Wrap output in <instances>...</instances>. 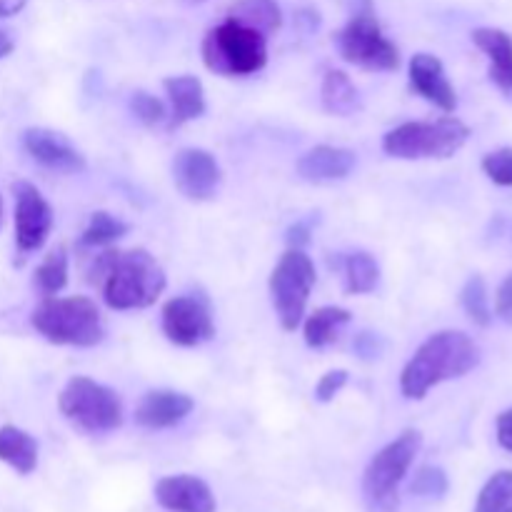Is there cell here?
Listing matches in <instances>:
<instances>
[{"label": "cell", "mask_w": 512, "mask_h": 512, "mask_svg": "<svg viewBox=\"0 0 512 512\" xmlns=\"http://www.w3.org/2000/svg\"><path fill=\"white\" fill-rule=\"evenodd\" d=\"M163 88L170 100L168 128H180V125L198 120L205 115V88L195 75H173L163 80Z\"/></svg>", "instance_id": "ac0fdd59"}, {"label": "cell", "mask_w": 512, "mask_h": 512, "mask_svg": "<svg viewBox=\"0 0 512 512\" xmlns=\"http://www.w3.org/2000/svg\"><path fill=\"white\" fill-rule=\"evenodd\" d=\"M338 50L343 60L370 73H390L400 65L398 45L385 38L378 18L370 10L348 20L338 33Z\"/></svg>", "instance_id": "9c48e42d"}, {"label": "cell", "mask_w": 512, "mask_h": 512, "mask_svg": "<svg viewBox=\"0 0 512 512\" xmlns=\"http://www.w3.org/2000/svg\"><path fill=\"white\" fill-rule=\"evenodd\" d=\"M420 445H423V435L418 430H405L370 460L363 475V490L375 510L393 512L398 508V488L408 475L410 465L415 463Z\"/></svg>", "instance_id": "52a82bcc"}, {"label": "cell", "mask_w": 512, "mask_h": 512, "mask_svg": "<svg viewBox=\"0 0 512 512\" xmlns=\"http://www.w3.org/2000/svg\"><path fill=\"white\" fill-rule=\"evenodd\" d=\"M0 220H3V198H0Z\"/></svg>", "instance_id": "f35d334b"}, {"label": "cell", "mask_w": 512, "mask_h": 512, "mask_svg": "<svg viewBox=\"0 0 512 512\" xmlns=\"http://www.w3.org/2000/svg\"><path fill=\"white\" fill-rule=\"evenodd\" d=\"M220 165L215 155L203 148H183L173 160V183L183 198L193 203L213 200L220 188Z\"/></svg>", "instance_id": "7c38bea8"}, {"label": "cell", "mask_w": 512, "mask_h": 512, "mask_svg": "<svg viewBox=\"0 0 512 512\" xmlns=\"http://www.w3.org/2000/svg\"><path fill=\"white\" fill-rule=\"evenodd\" d=\"M68 268V250H65V245H58V248L50 250V253L45 255L43 263L35 270V288H38L45 298L58 295L60 290L68 285Z\"/></svg>", "instance_id": "d4e9b609"}, {"label": "cell", "mask_w": 512, "mask_h": 512, "mask_svg": "<svg viewBox=\"0 0 512 512\" xmlns=\"http://www.w3.org/2000/svg\"><path fill=\"white\" fill-rule=\"evenodd\" d=\"M408 75H410V88H413V93H418L420 98L433 103L435 108H440L443 113H453V110L458 108V93H455L453 83L448 80L445 65L438 55H430V53L413 55Z\"/></svg>", "instance_id": "5bb4252c"}, {"label": "cell", "mask_w": 512, "mask_h": 512, "mask_svg": "<svg viewBox=\"0 0 512 512\" xmlns=\"http://www.w3.org/2000/svg\"><path fill=\"white\" fill-rule=\"evenodd\" d=\"M23 148L35 163L55 173H83L85 155L65 138L50 128H28L23 133Z\"/></svg>", "instance_id": "4fadbf2b"}, {"label": "cell", "mask_w": 512, "mask_h": 512, "mask_svg": "<svg viewBox=\"0 0 512 512\" xmlns=\"http://www.w3.org/2000/svg\"><path fill=\"white\" fill-rule=\"evenodd\" d=\"M315 285V265L300 248H290L280 255L270 273V298L283 330L293 333L303 323L310 293Z\"/></svg>", "instance_id": "ba28073f"}, {"label": "cell", "mask_w": 512, "mask_h": 512, "mask_svg": "<svg viewBox=\"0 0 512 512\" xmlns=\"http://www.w3.org/2000/svg\"><path fill=\"white\" fill-rule=\"evenodd\" d=\"M495 430H498V443L500 448L512 453V408L505 410V413L498 415V423H495Z\"/></svg>", "instance_id": "e575fe53"}, {"label": "cell", "mask_w": 512, "mask_h": 512, "mask_svg": "<svg viewBox=\"0 0 512 512\" xmlns=\"http://www.w3.org/2000/svg\"><path fill=\"white\" fill-rule=\"evenodd\" d=\"M130 113H133L140 123L148 125V128L163 125L165 120H168V110H165L163 100L145 93V90H135V93L130 95Z\"/></svg>", "instance_id": "f546056e"}, {"label": "cell", "mask_w": 512, "mask_h": 512, "mask_svg": "<svg viewBox=\"0 0 512 512\" xmlns=\"http://www.w3.org/2000/svg\"><path fill=\"white\" fill-rule=\"evenodd\" d=\"M28 0H0V18H10V15H18L25 8Z\"/></svg>", "instance_id": "8d00e7d4"}, {"label": "cell", "mask_w": 512, "mask_h": 512, "mask_svg": "<svg viewBox=\"0 0 512 512\" xmlns=\"http://www.w3.org/2000/svg\"><path fill=\"white\" fill-rule=\"evenodd\" d=\"M475 512H512V470H500L485 483Z\"/></svg>", "instance_id": "4316f807"}, {"label": "cell", "mask_w": 512, "mask_h": 512, "mask_svg": "<svg viewBox=\"0 0 512 512\" xmlns=\"http://www.w3.org/2000/svg\"><path fill=\"white\" fill-rule=\"evenodd\" d=\"M355 350L360 353V358L373 360L383 353V343H380L373 333H363L358 340H355Z\"/></svg>", "instance_id": "836d02e7"}, {"label": "cell", "mask_w": 512, "mask_h": 512, "mask_svg": "<svg viewBox=\"0 0 512 512\" xmlns=\"http://www.w3.org/2000/svg\"><path fill=\"white\" fill-rule=\"evenodd\" d=\"M460 303H463V310L468 313V318L473 320L480 328H488L493 323V315H490L488 305V285L480 275H473V278L465 283L463 293H460Z\"/></svg>", "instance_id": "83f0119b"}, {"label": "cell", "mask_w": 512, "mask_h": 512, "mask_svg": "<svg viewBox=\"0 0 512 512\" xmlns=\"http://www.w3.org/2000/svg\"><path fill=\"white\" fill-rule=\"evenodd\" d=\"M195 3H205V0H195Z\"/></svg>", "instance_id": "ab89813d"}, {"label": "cell", "mask_w": 512, "mask_h": 512, "mask_svg": "<svg viewBox=\"0 0 512 512\" xmlns=\"http://www.w3.org/2000/svg\"><path fill=\"white\" fill-rule=\"evenodd\" d=\"M380 265L370 253H350L345 258V288L350 295H368L378 288Z\"/></svg>", "instance_id": "cb8c5ba5"}, {"label": "cell", "mask_w": 512, "mask_h": 512, "mask_svg": "<svg viewBox=\"0 0 512 512\" xmlns=\"http://www.w3.org/2000/svg\"><path fill=\"white\" fill-rule=\"evenodd\" d=\"M163 333L180 348H195L215 338L213 310L200 295H178L163 305Z\"/></svg>", "instance_id": "30bf717a"}, {"label": "cell", "mask_w": 512, "mask_h": 512, "mask_svg": "<svg viewBox=\"0 0 512 512\" xmlns=\"http://www.w3.org/2000/svg\"><path fill=\"white\" fill-rule=\"evenodd\" d=\"M350 310L338 308V305H325V308H318L315 313L308 315L303 325V338L308 348H325V345L335 343L340 335V330L350 323Z\"/></svg>", "instance_id": "7402d4cb"}, {"label": "cell", "mask_w": 512, "mask_h": 512, "mask_svg": "<svg viewBox=\"0 0 512 512\" xmlns=\"http://www.w3.org/2000/svg\"><path fill=\"white\" fill-rule=\"evenodd\" d=\"M473 43L488 55L490 78L503 93H512V38L500 28L473 30Z\"/></svg>", "instance_id": "d6986e66"}, {"label": "cell", "mask_w": 512, "mask_h": 512, "mask_svg": "<svg viewBox=\"0 0 512 512\" xmlns=\"http://www.w3.org/2000/svg\"><path fill=\"white\" fill-rule=\"evenodd\" d=\"M450 483L448 475H445L443 468H435V465H425L415 473L413 485H410V493L418 495V498H430L440 500L445 493H448Z\"/></svg>", "instance_id": "f1b7e54d"}, {"label": "cell", "mask_w": 512, "mask_h": 512, "mask_svg": "<svg viewBox=\"0 0 512 512\" xmlns=\"http://www.w3.org/2000/svg\"><path fill=\"white\" fill-rule=\"evenodd\" d=\"M15 195V245L20 253L40 250L53 230V208L33 183H13Z\"/></svg>", "instance_id": "8fae6325"}, {"label": "cell", "mask_w": 512, "mask_h": 512, "mask_svg": "<svg viewBox=\"0 0 512 512\" xmlns=\"http://www.w3.org/2000/svg\"><path fill=\"white\" fill-rule=\"evenodd\" d=\"M13 48H15L13 35H10L8 30H5V28H0V60H3L5 55L13 53Z\"/></svg>", "instance_id": "74e56055"}, {"label": "cell", "mask_w": 512, "mask_h": 512, "mask_svg": "<svg viewBox=\"0 0 512 512\" xmlns=\"http://www.w3.org/2000/svg\"><path fill=\"white\" fill-rule=\"evenodd\" d=\"M348 385V370H330L315 385V400L318 403H330L340 395V390Z\"/></svg>", "instance_id": "1f68e13d"}, {"label": "cell", "mask_w": 512, "mask_h": 512, "mask_svg": "<svg viewBox=\"0 0 512 512\" xmlns=\"http://www.w3.org/2000/svg\"><path fill=\"white\" fill-rule=\"evenodd\" d=\"M30 325L53 345L93 348L105 338L98 305L85 295L45 298L30 315Z\"/></svg>", "instance_id": "3957f363"}, {"label": "cell", "mask_w": 512, "mask_h": 512, "mask_svg": "<svg viewBox=\"0 0 512 512\" xmlns=\"http://www.w3.org/2000/svg\"><path fill=\"white\" fill-rule=\"evenodd\" d=\"M0 460L20 475H30L38 468V443L33 435L15 425L0 428Z\"/></svg>", "instance_id": "ffe728a7"}, {"label": "cell", "mask_w": 512, "mask_h": 512, "mask_svg": "<svg viewBox=\"0 0 512 512\" xmlns=\"http://www.w3.org/2000/svg\"><path fill=\"white\" fill-rule=\"evenodd\" d=\"M288 243H290V248L303 250V245L308 243V225L305 223L293 225V228L288 230Z\"/></svg>", "instance_id": "d590c367"}, {"label": "cell", "mask_w": 512, "mask_h": 512, "mask_svg": "<svg viewBox=\"0 0 512 512\" xmlns=\"http://www.w3.org/2000/svg\"><path fill=\"white\" fill-rule=\"evenodd\" d=\"M155 500L170 512H215V495L195 475H168L155 483Z\"/></svg>", "instance_id": "9a60e30c"}, {"label": "cell", "mask_w": 512, "mask_h": 512, "mask_svg": "<svg viewBox=\"0 0 512 512\" xmlns=\"http://www.w3.org/2000/svg\"><path fill=\"white\" fill-rule=\"evenodd\" d=\"M228 18L238 20V23L255 28L258 33L275 35L283 25V13H280L278 0H235L230 8Z\"/></svg>", "instance_id": "603a6c76"}, {"label": "cell", "mask_w": 512, "mask_h": 512, "mask_svg": "<svg viewBox=\"0 0 512 512\" xmlns=\"http://www.w3.org/2000/svg\"><path fill=\"white\" fill-rule=\"evenodd\" d=\"M480 348L460 330L430 335L400 373V393L408 400H423L435 385L458 380L478 368Z\"/></svg>", "instance_id": "7a4b0ae2"}, {"label": "cell", "mask_w": 512, "mask_h": 512, "mask_svg": "<svg viewBox=\"0 0 512 512\" xmlns=\"http://www.w3.org/2000/svg\"><path fill=\"white\" fill-rule=\"evenodd\" d=\"M470 138V128L460 118L445 115L438 120L403 123L385 133L383 150L400 160H445L453 158Z\"/></svg>", "instance_id": "5b68a950"}, {"label": "cell", "mask_w": 512, "mask_h": 512, "mask_svg": "<svg viewBox=\"0 0 512 512\" xmlns=\"http://www.w3.org/2000/svg\"><path fill=\"white\" fill-rule=\"evenodd\" d=\"M88 280L103 293L110 310H143L163 295L168 278L148 250H110L95 255Z\"/></svg>", "instance_id": "6da1fadb"}, {"label": "cell", "mask_w": 512, "mask_h": 512, "mask_svg": "<svg viewBox=\"0 0 512 512\" xmlns=\"http://www.w3.org/2000/svg\"><path fill=\"white\" fill-rule=\"evenodd\" d=\"M125 233H128V225L123 220L105 213V210H98V213L90 215L88 228L80 235V245L83 248H110L120 238H125Z\"/></svg>", "instance_id": "484cf974"}, {"label": "cell", "mask_w": 512, "mask_h": 512, "mask_svg": "<svg viewBox=\"0 0 512 512\" xmlns=\"http://www.w3.org/2000/svg\"><path fill=\"white\" fill-rule=\"evenodd\" d=\"M320 100H323V108L330 115H340V118H348V115L358 113L363 108L358 88H355L350 75L343 73V70H328L325 73L323 88H320Z\"/></svg>", "instance_id": "44dd1931"}, {"label": "cell", "mask_w": 512, "mask_h": 512, "mask_svg": "<svg viewBox=\"0 0 512 512\" xmlns=\"http://www.w3.org/2000/svg\"><path fill=\"white\" fill-rule=\"evenodd\" d=\"M193 410V398L178 390H150L135 408V423L148 430H165L183 423Z\"/></svg>", "instance_id": "2e32d148"}, {"label": "cell", "mask_w": 512, "mask_h": 512, "mask_svg": "<svg viewBox=\"0 0 512 512\" xmlns=\"http://www.w3.org/2000/svg\"><path fill=\"white\" fill-rule=\"evenodd\" d=\"M203 63L210 73L225 78H243L265 68L268 63V38L255 28L228 18L215 25L203 38Z\"/></svg>", "instance_id": "277c9868"}, {"label": "cell", "mask_w": 512, "mask_h": 512, "mask_svg": "<svg viewBox=\"0 0 512 512\" xmlns=\"http://www.w3.org/2000/svg\"><path fill=\"white\" fill-rule=\"evenodd\" d=\"M298 175L308 183H335L353 173L355 153L335 145H315L298 158Z\"/></svg>", "instance_id": "e0dca14e"}, {"label": "cell", "mask_w": 512, "mask_h": 512, "mask_svg": "<svg viewBox=\"0 0 512 512\" xmlns=\"http://www.w3.org/2000/svg\"><path fill=\"white\" fill-rule=\"evenodd\" d=\"M58 408L68 423L85 433H110L123 425V403L108 385L75 375L58 395Z\"/></svg>", "instance_id": "8992f818"}, {"label": "cell", "mask_w": 512, "mask_h": 512, "mask_svg": "<svg viewBox=\"0 0 512 512\" xmlns=\"http://www.w3.org/2000/svg\"><path fill=\"white\" fill-rule=\"evenodd\" d=\"M495 313L503 323L512 325V273L500 283L498 295H495Z\"/></svg>", "instance_id": "d6a6232c"}, {"label": "cell", "mask_w": 512, "mask_h": 512, "mask_svg": "<svg viewBox=\"0 0 512 512\" xmlns=\"http://www.w3.org/2000/svg\"><path fill=\"white\" fill-rule=\"evenodd\" d=\"M483 173L495 185L512 188V148H498L483 158Z\"/></svg>", "instance_id": "4dcf8cb0"}]
</instances>
